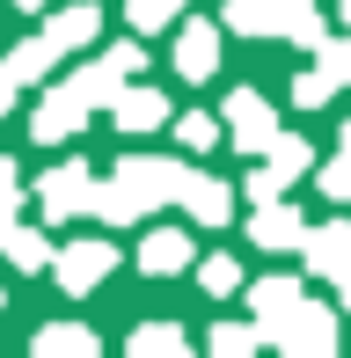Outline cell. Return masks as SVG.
I'll return each instance as SVG.
<instances>
[{
    "mask_svg": "<svg viewBox=\"0 0 351 358\" xmlns=\"http://www.w3.org/2000/svg\"><path fill=\"white\" fill-rule=\"evenodd\" d=\"M183 176H190V161L124 154L103 176V190H95V220L103 227H139L147 213H162V205H183Z\"/></svg>",
    "mask_w": 351,
    "mask_h": 358,
    "instance_id": "1",
    "label": "cell"
},
{
    "mask_svg": "<svg viewBox=\"0 0 351 358\" xmlns=\"http://www.w3.org/2000/svg\"><path fill=\"white\" fill-rule=\"evenodd\" d=\"M220 22H227L234 37H285V44H300V52H322V37H329L315 0H227Z\"/></svg>",
    "mask_w": 351,
    "mask_h": 358,
    "instance_id": "2",
    "label": "cell"
},
{
    "mask_svg": "<svg viewBox=\"0 0 351 358\" xmlns=\"http://www.w3.org/2000/svg\"><path fill=\"white\" fill-rule=\"evenodd\" d=\"M95 190H103V176H95L88 161H59V169L37 183V205H44V220H52V227H66V220L95 213Z\"/></svg>",
    "mask_w": 351,
    "mask_h": 358,
    "instance_id": "3",
    "label": "cell"
},
{
    "mask_svg": "<svg viewBox=\"0 0 351 358\" xmlns=\"http://www.w3.org/2000/svg\"><path fill=\"white\" fill-rule=\"evenodd\" d=\"M110 271H117V241H59V256H52V278L66 300H88Z\"/></svg>",
    "mask_w": 351,
    "mask_h": 358,
    "instance_id": "4",
    "label": "cell"
},
{
    "mask_svg": "<svg viewBox=\"0 0 351 358\" xmlns=\"http://www.w3.org/2000/svg\"><path fill=\"white\" fill-rule=\"evenodd\" d=\"M271 344L293 351V358H329V351H337V315H329L322 300H300L293 315L271 329Z\"/></svg>",
    "mask_w": 351,
    "mask_h": 358,
    "instance_id": "5",
    "label": "cell"
},
{
    "mask_svg": "<svg viewBox=\"0 0 351 358\" xmlns=\"http://www.w3.org/2000/svg\"><path fill=\"white\" fill-rule=\"evenodd\" d=\"M220 117H227V139L242 146V154H271V139L285 132V124H278V110H271L257 88H234L227 103H220Z\"/></svg>",
    "mask_w": 351,
    "mask_h": 358,
    "instance_id": "6",
    "label": "cell"
},
{
    "mask_svg": "<svg viewBox=\"0 0 351 358\" xmlns=\"http://www.w3.org/2000/svg\"><path fill=\"white\" fill-rule=\"evenodd\" d=\"M249 241L271 256L285 249H308V213H300L293 198H271V205H249Z\"/></svg>",
    "mask_w": 351,
    "mask_h": 358,
    "instance_id": "7",
    "label": "cell"
},
{
    "mask_svg": "<svg viewBox=\"0 0 351 358\" xmlns=\"http://www.w3.org/2000/svg\"><path fill=\"white\" fill-rule=\"evenodd\" d=\"M308 271L315 278H329V285H351V220H322V227H308Z\"/></svg>",
    "mask_w": 351,
    "mask_h": 358,
    "instance_id": "8",
    "label": "cell"
},
{
    "mask_svg": "<svg viewBox=\"0 0 351 358\" xmlns=\"http://www.w3.org/2000/svg\"><path fill=\"white\" fill-rule=\"evenodd\" d=\"M132 264L147 271V278H176V271H190V264H198V241H190L183 227H154V234H139Z\"/></svg>",
    "mask_w": 351,
    "mask_h": 358,
    "instance_id": "9",
    "label": "cell"
},
{
    "mask_svg": "<svg viewBox=\"0 0 351 358\" xmlns=\"http://www.w3.org/2000/svg\"><path fill=\"white\" fill-rule=\"evenodd\" d=\"M81 124H88V103L66 88V80H59V88L44 95L37 110H29V139H37V146H59V139H73Z\"/></svg>",
    "mask_w": 351,
    "mask_h": 358,
    "instance_id": "10",
    "label": "cell"
},
{
    "mask_svg": "<svg viewBox=\"0 0 351 358\" xmlns=\"http://www.w3.org/2000/svg\"><path fill=\"white\" fill-rule=\"evenodd\" d=\"M110 124H117L124 139L162 132V124H169V95H162V88H132V80H124V88H117V103H110Z\"/></svg>",
    "mask_w": 351,
    "mask_h": 358,
    "instance_id": "11",
    "label": "cell"
},
{
    "mask_svg": "<svg viewBox=\"0 0 351 358\" xmlns=\"http://www.w3.org/2000/svg\"><path fill=\"white\" fill-rule=\"evenodd\" d=\"M183 213H190V227H227V220H234V183L190 169V176H183Z\"/></svg>",
    "mask_w": 351,
    "mask_h": 358,
    "instance_id": "12",
    "label": "cell"
},
{
    "mask_svg": "<svg viewBox=\"0 0 351 358\" xmlns=\"http://www.w3.org/2000/svg\"><path fill=\"white\" fill-rule=\"evenodd\" d=\"M220 29H227V22H183V29H176V73H183V80H213Z\"/></svg>",
    "mask_w": 351,
    "mask_h": 358,
    "instance_id": "13",
    "label": "cell"
},
{
    "mask_svg": "<svg viewBox=\"0 0 351 358\" xmlns=\"http://www.w3.org/2000/svg\"><path fill=\"white\" fill-rule=\"evenodd\" d=\"M300 300H308V292H300L293 278H257V285H249V315H257V329H264V344H271V329H278V322L293 315Z\"/></svg>",
    "mask_w": 351,
    "mask_h": 358,
    "instance_id": "14",
    "label": "cell"
},
{
    "mask_svg": "<svg viewBox=\"0 0 351 358\" xmlns=\"http://www.w3.org/2000/svg\"><path fill=\"white\" fill-rule=\"evenodd\" d=\"M95 29H103V8H88V0H73V8H59V15H44V37H52L59 52H88Z\"/></svg>",
    "mask_w": 351,
    "mask_h": 358,
    "instance_id": "15",
    "label": "cell"
},
{
    "mask_svg": "<svg viewBox=\"0 0 351 358\" xmlns=\"http://www.w3.org/2000/svg\"><path fill=\"white\" fill-rule=\"evenodd\" d=\"M29 344H37V358H59V351H66V358H95V351H103V336L81 329V322H44Z\"/></svg>",
    "mask_w": 351,
    "mask_h": 358,
    "instance_id": "16",
    "label": "cell"
},
{
    "mask_svg": "<svg viewBox=\"0 0 351 358\" xmlns=\"http://www.w3.org/2000/svg\"><path fill=\"white\" fill-rule=\"evenodd\" d=\"M59 59H66V52H59V44L37 29V37H22V44L8 52V66H15V80H22V88H37V80H52V66H59Z\"/></svg>",
    "mask_w": 351,
    "mask_h": 358,
    "instance_id": "17",
    "label": "cell"
},
{
    "mask_svg": "<svg viewBox=\"0 0 351 358\" xmlns=\"http://www.w3.org/2000/svg\"><path fill=\"white\" fill-rule=\"evenodd\" d=\"M0 256H8V264L15 271H52V234H44V227H22V220H15V234H8V249H0Z\"/></svg>",
    "mask_w": 351,
    "mask_h": 358,
    "instance_id": "18",
    "label": "cell"
},
{
    "mask_svg": "<svg viewBox=\"0 0 351 358\" xmlns=\"http://www.w3.org/2000/svg\"><path fill=\"white\" fill-rule=\"evenodd\" d=\"M257 344H264L257 315H249V322H220V329H205V351H213V358H249Z\"/></svg>",
    "mask_w": 351,
    "mask_h": 358,
    "instance_id": "19",
    "label": "cell"
},
{
    "mask_svg": "<svg viewBox=\"0 0 351 358\" xmlns=\"http://www.w3.org/2000/svg\"><path fill=\"white\" fill-rule=\"evenodd\" d=\"M220 132H227V117H213V110H183V117H176V146H183V154L220 146Z\"/></svg>",
    "mask_w": 351,
    "mask_h": 358,
    "instance_id": "20",
    "label": "cell"
},
{
    "mask_svg": "<svg viewBox=\"0 0 351 358\" xmlns=\"http://www.w3.org/2000/svg\"><path fill=\"white\" fill-rule=\"evenodd\" d=\"M264 161H271V169L285 176V183H300V176L315 169V146L300 139V132H278V139H271V154H264Z\"/></svg>",
    "mask_w": 351,
    "mask_h": 358,
    "instance_id": "21",
    "label": "cell"
},
{
    "mask_svg": "<svg viewBox=\"0 0 351 358\" xmlns=\"http://www.w3.org/2000/svg\"><path fill=\"white\" fill-rule=\"evenodd\" d=\"M183 8H190V0H124V22H132L139 37H154V29H176Z\"/></svg>",
    "mask_w": 351,
    "mask_h": 358,
    "instance_id": "22",
    "label": "cell"
},
{
    "mask_svg": "<svg viewBox=\"0 0 351 358\" xmlns=\"http://www.w3.org/2000/svg\"><path fill=\"white\" fill-rule=\"evenodd\" d=\"M329 95H337V73H329L322 59H315V66H300V73H293V110H322Z\"/></svg>",
    "mask_w": 351,
    "mask_h": 358,
    "instance_id": "23",
    "label": "cell"
},
{
    "mask_svg": "<svg viewBox=\"0 0 351 358\" xmlns=\"http://www.w3.org/2000/svg\"><path fill=\"white\" fill-rule=\"evenodd\" d=\"M183 344H190V336L176 329V322H147V329H132V336H124V351H132V358H154V351H183Z\"/></svg>",
    "mask_w": 351,
    "mask_h": 358,
    "instance_id": "24",
    "label": "cell"
},
{
    "mask_svg": "<svg viewBox=\"0 0 351 358\" xmlns=\"http://www.w3.org/2000/svg\"><path fill=\"white\" fill-rule=\"evenodd\" d=\"M315 183H322V190H329L337 205H351V124H344V146H337V154L322 161V169H315Z\"/></svg>",
    "mask_w": 351,
    "mask_h": 358,
    "instance_id": "25",
    "label": "cell"
},
{
    "mask_svg": "<svg viewBox=\"0 0 351 358\" xmlns=\"http://www.w3.org/2000/svg\"><path fill=\"white\" fill-rule=\"evenodd\" d=\"M198 285L213 292V300H227V292L242 285V264H234V256H205V264H198Z\"/></svg>",
    "mask_w": 351,
    "mask_h": 358,
    "instance_id": "26",
    "label": "cell"
},
{
    "mask_svg": "<svg viewBox=\"0 0 351 358\" xmlns=\"http://www.w3.org/2000/svg\"><path fill=\"white\" fill-rule=\"evenodd\" d=\"M242 198H249V205H271V198H285V176L264 161V169H249V176H242Z\"/></svg>",
    "mask_w": 351,
    "mask_h": 358,
    "instance_id": "27",
    "label": "cell"
},
{
    "mask_svg": "<svg viewBox=\"0 0 351 358\" xmlns=\"http://www.w3.org/2000/svg\"><path fill=\"white\" fill-rule=\"evenodd\" d=\"M315 59L337 73V88H351V29H344V37H322V52H315Z\"/></svg>",
    "mask_w": 351,
    "mask_h": 358,
    "instance_id": "28",
    "label": "cell"
},
{
    "mask_svg": "<svg viewBox=\"0 0 351 358\" xmlns=\"http://www.w3.org/2000/svg\"><path fill=\"white\" fill-rule=\"evenodd\" d=\"M15 95H22V80H15V66H8V59H0V117H8V110H15Z\"/></svg>",
    "mask_w": 351,
    "mask_h": 358,
    "instance_id": "29",
    "label": "cell"
},
{
    "mask_svg": "<svg viewBox=\"0 0 351 358\" xmlns=\"http://www.w3.org/2000/svg\"><path fill=\"white\" fill-rule=\"evenodd\" d=\"M0 205H22V183H15V161L0 154Z\"/></svg>",
    "mask_w": 351,
    "mask_h": 358,
    "instance_id": "30",
    "label": "cell"
},
{
    "mask_svg": "<svg viewBox=\"0 0 351 358\" xmlns=\"http://www.w3.org/2000/svg\"><path fill=\"white\" fill-rule=\"evenodd\" d=\"M15 220H22V205H0V249H8V234H15Z\"/></svg>",
    "mask_w": 351,
    "mask_h": 358,
    "instance_id": "31",
    "label": "cell"
},
{
    "mask_svg": "<svg viewBox=\"0 0 351 358\" xmlns=\"http://www.w3.org/2000/svg\"><path fill=\"white\" fill-rule=\"evenodd\" d=\"M8 8H22V15H44V0H8Z\"/></svg>",
    "mask_w": 351,
    "mask_h": 358,
    "instance_id": "32",
    "label": "cell"
},
{
    "mask_svg": "<svg viewBox=\"0 0 351 358\" xmlns=\"http://www.w3.org/2000/svg\"><path fill=\"white\" fill-rule=\"evenodd\" d=\"M344 307H351V285H344Z\"/></svg>",
    "mask_w": 351,
    "mask_h": 358,
    "instance_id": "33",
    "label": "cell"
},
{
    "mask_svg": "<svg viewBox=\"0 0 351 358\" xmlns=\"http://www.w3.org/2000/svg\"><path fill=\"white\" fill-rule=\"evenodd\" d=\"M344 15H351V0H344Z\"/></svg>",
    "mask_w": 351,
    "mask_h": 358,
    "instance_id": "34",
    "label": "cell"
},
{
    "mask_svg": "<svg viewBox=\"0 0 351 358\" xmlns=\"http://www.w3.org/2000/svg\"><path fill=\"white\" fill-rule=\"evenodd\" d=\"M0 307H8V300H0Z\"/></svg>",
    "mask_w": 351,
    "mask_h": 358,
    "instance_id": "35",
    "label": "cell"
}]
</instances>
